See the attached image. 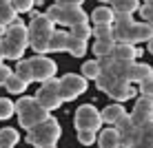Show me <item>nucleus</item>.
<instances>
[{
	"mask_svg": "<svg viewBox=\"0 0 153 148\" xmlns=\"http://www.w3.org/2000/svg\"><path fill=\"white\" fill-rule=\"evenodd\" d=\"M76 128L78 130H93V133H100L102 130V113L93 106V104H82L80 108L76 110Z\"/></svg>",
	"mask_w": 153,
	"mask_h": 148,
	"instance_id": "20e7f679",
	"label": "nucleus"
},
{
	"mask_svg": "<svg viewBox=\"0 0 153 148\" xmlns=\"http://www.w3.org/2000/svg\"><path fill=\"white\" fill-rule=\"evenodd\" d=\"M98 146H100V148H122L118 128H102V130H100V135H98Z\"/></svg>",
	"mask_w": 153,
	"mask_h": 148,
	"instance_id": "f8f14e48",
	"label": "nucleus"
},
{
	"mask_svg": "<svg viewBox=\"0 0 153 148\" xmlns=\"http://www.w3.org/2000/svg\"><path fill=\"white\" fill-rule=\"evenodd\" d=\"M93 35L98 38H113V24H98L96 29H93Z\"/></svg>",
	"mask_w": 153,
	"mask_h": 148,
	"instance_id": "2f4dec72",
	"label": "nucleus"
},
{
	"mask_svg": "<svg viewBox=\"0 0 153 148\" xmlns=\"http://www.w3.org/2000/svg\"><path fill=\"white\" fill-rule=\"evenodd\" d=\"M27 86H29V84L25 82L22 77H18L16 73L7 80V84H4V88H7V91L11 93V95H20V93H25V88H27Z\"/></svg>",
	"mask_w": 153,
	"mask_h": 148,
	"instance_id": "393cba45",
	"label": "nucleus"
},
{
	"mask_svg": "<svg viewBox=\"0 0 153 148\" xmlns=\"http://www.w3.org/2000/svg\"><path fill=\"white\" fill-rule=\"evenodd\" d=\"M16 113V102L9 97H0V119H9Z\"/></svg>",
	"mask_w": 153,
	"mask_h": 148,
	"instance_id": "bb28decb",
	"label": "nucleus"
},
{
	"mask_svg": "<svg viewBox=\"0 0 153 148\" xmlns=\"http://www.w3.org/2000/svg\"><path fill=\"white\" fill-rule=\"evenodd\" d=\"M2 49H4V57H7V60H22L27 44L13 42V40H9V38H4V35H2Z\"/></svg>",
	"mask_w": 153,
	"mask_h": 148,
	"instance_id": "4468645a",
	"label": "nucleus"
},
{
	"mask_svg": "<svg viewBox=\"0 0 153 148\" xmlns=\"http://www.w3.org/2000/svg\"><path fill=\"white\" fill-rule=\"evenodd\" d=\"M36 102L47 110H56L65 99L60 97V80H49L40 84V88L36 91Z\"/></svg>",
	"mask_w": 153,
	"mask_h": 148,
	"instance_id": "39448f33",
	"label": "nucleus"
},
{
	"mask_svg": "<svg viewBox=\"0 0 153 148\" xmlns=\"http://www.w3.org/2000/svg\"><path fill=\"white\" fill-rule=\"evenodd\" d=\"M69 33L76 35V38H80V40H89V38L93 35V29L89 27L87 22H82V24H76V27H71Z\"/></svg>",
	"mask_w": 153,
	"mask_h": 148,
	"instance_id": "c85d7f7f",
	"label": "nucleus"
},
{
	"mask_svg": "<svg viewBox=\"0 0 153 148\" xmlns=\"http://www.w3.org/2000/svg\"><path fill=\"white\" fill-rule=\"evenodd\" d=\"M149 77H153V68L149 64H142V62H138L135 64L133 62V71H131V84H142V82H146Z\"/></svg>",
	"mask_w": 153,
	"mask_h": 148,
	"instance_id": "a211bd4d",
	"label": "nucleus"
},
{
	"mask_svg": "<svg viewBox=\"0 0 153 148\" xmlns=\"http://www.w3.org/2000/svg\"><path fill=\"white\" fill-rule=\"evenodd\" d=\"M113 9L115 11H122V13H133L140 9V2L138 0H113Z\"/></svg>",
	"mask_w": 153,
	"mask_h": 148,
	"instance_id": "a878e982",
	"label": "nucleus"
},
{
	"mask_svg": "<svg viewBox=\"0 0 153 148\" xmlns=\"http://www.w3.org/2000/svg\"><path fill=\"white\" fill-rule=\"evenodd\" d=\"M133 148H153V139H151L149 135H144V133H142L140 141H138V144H135Z\"/></svg>",
	"mask_w": 153,
	"mask_h": 148,
	"instance_id": "58836bf2",
	"label": "nucleus"
},
{
	"mask_svg": "<svg viewBox=\"0 0 153 148\" xmlns=\"http://www.w3.org/2000/svg\"><path fill=\"white\" fill-rule=\"evenodd\" d=\"M47 119H49V110H47L45 106H40L38 102H36L33 106H29L27 110H22V113L18 115L20 126H22V128H27V130L36 128L38 124H42V121H47Z\"/></svg>",
	"mask_w": 153,
	"mask_h": 148,
	"instance_id": "6e6552de",
	"label": "nucleus"
},
{
	"mask_svg": "<svg viewBox=\"0 0 153 148\" xmlns=\"http://www.w3.org/2000/svg\"><path fill=\"white\" fill-rule=\"evenodd\" d=\"M84 0H56V4H62V7H82Z\"/></svg>",
	"mask_w": 153,
	"mask_h": 148,
	"instance_id": "ea45409f",
	"label": "nucleus"
},
{
	"mask_svg": "<svg viewBox=\"0 0 153 148\" xmlns=\"http://www.w3.org/2000/svg\"><path fill=\"white\" fill-rule=\"evenodd\" d=\"M11 75H13L11 68H9L7 64H2V62H0V86H4V84H7V80H9Z\"/></svg>",
	"mask_w": 153,
	"mask_h": 148,
	"instance_id": "e433bc0d",
	"label": "nucleus"
},
{
	"mask_svg": "<svg viewBox=\"0 0 153 148\" xmlns=\"http://www.w3.org/2000/svg\"><path fill=\"white\" fill-rule=\"evenodd\" d=\"M131 119H133V124L138 126V128H144V126H149L151 121H153V115L142 113V110H135V108H133V113H131Z\"/></svg>",
	"mask_w": 153,
	"mask_h": 148,
	"instance_id": "cd10ccee",
	"label": "nucleus"
},
{
	"mask_svg": "<svg viewBox=\"0 0 153 148\" xmlns=\"http://www.w3.org/2000/svg\"><path fill=\"white\" fill-rule=\"evenodd\" d=\"M131 71H133V62H124V60H115L111 64V75L120 77V80H129L131 82Z\"/></svg>",
	"mask_w": 153,
	"mask_h": 148,
	"instance_id": "6ab92c4d",
	"label": "nucleus"
},
{
	"mask_svg": "<svg viewBox=\"0 0 153 148\" xmlns=\"http://www.w3.org/2000/svg\"><path fill=\"white\" fill-rule=\"evenodd\" d=\"M146 2H153V0H146Z\"/></svg>",
	"mask_w": 153,
	"mask_h": 148,
	"instance_id": "de8ad7c7",
	"label": "nucleus"
},
{
	"mask_svg": "<svg viewBox=\"0 0 153 148\" xmlns=\"http://www.w3.org/2000/svg\"><path fill=\"white\" fill-rule=\"evenodd\" d=\"M47 15L53 20L56 24L62 27H76V24L87 22V13L80 7H62V4H51L47 9Z\"/></svg>",
	"mask_w": 153,
	"mask_h": 148,
	"instance_id": "7ed1b4c3",
	"label": "nucleus"
},
{
	"mask_svg": "<svg viewBox=\"0 0 153 148\" xmlns=\"http://www.w3.org/2000/svg\"><path fill=\"white\" fill-rule=\"evenodd\" d=\"M53 20L47 13H36L29 22V33H53Z\"/></svg>",
	"mask_w": 153,
	"mask_h": 148,
	"instance_id": "9d476101",
	"label": "nucleus"
},
{
	"mask_svg": "<svg viewBox=\"0 0 153 148\" xmlns=\"http://www.w3.org/2000/svg\"><path fill=\"white\" fill-rule=\"evenodd\" d=\"M2 35H4V27H0V38H2Z\"/></svg>",
	"mask_w": 153,
	"mask_h": 148,
	"instance_id": "c03bdc74",
	"label": "nucleus"
},
{
	"mask_svg": "<svg viewBox=\"0 0 153 148\" xmlns=\"http://www.w3.org/2000/svg\"><path fill=\"white\" fill-rule=\"evenodd\" d=\"M47 148H58V146H47Z\"/></svg>",
	"mask_w": 153,
	"mask_h": 148,
	"instance_id": "49530a36",
	"label": "nucleus"
},
{
	"mask_svg": "<svg viewBox=\"0 0 153 148\" xmlns=\"http://www.w3.org/2000/svg\"><path fill=\"white\" fill-rule=\"evenodd\" d=\"M140 93L146 95V97H153V77H149L146 82L140 84Z\"/></svg>",
	"mask_w": 153,
	"mask_h": 148,
	"instance_id": "4c0bfd02",
	"label": "nucleus"
},
{
	"mask_svg": "<svg viewBox=\"0 0 153 148\" xmlns=\"http://www.w3.org/2000/svg\"><path fill=\"white\" fill-rule=\"evenodd\" d=\"M33 2H36V0H11L13 9H16L18 13H27V11H31V9H33Z\"/></svg>",
	"mask_w": 153,
	"mask_h": 148,
	"instance_id": "473e14b6",
	"label": "nucleus"
},
{
	"mask_svg": "<svg viewBox=\"0 0 153 148\" xmlns=\"http://www.w3.org/2000/svg\"><path fill=\"white\" fill-rule=\"evenodd\" d=\"M16 9H13V4L11 2H4V4H0V27H4L7 29L9 24H13L16 22Z\"/></svg>",
	"mask_w": 153,
	"mask_h": 148,
	"instance_id": "412c9836",
	"label": "nucleus"
},
{
	"mask_svg": "<svg viewBox=\"0 0 153 148\" xmlns=\"http://www.w3.org/2000/svg\"><path fill=\"white\" fill-rule=\"evenodd\" d=\"M67 51H69L73 57H82L87 53V40H80V38H76V35L69 33V49Z\"/></svg>",
	"mask_w": 153,
	"mask_h": 148,
	"instance_id": "b1692460",
	"label": "nucleus"
},
{
	"mask_svg": "<svg viewBox=\"0 0 153 148\" xmlns=\"http://www.w3.org/2000/svg\"><path fill=\"white\" fill-rule=\"evenodd\" d=\"M91 20L93 24H113L115 22V9L113 7H107V4H100L98 9H93L91 13Z\"/></svg>",
	"mask_w": 153,
	"mask_h": 148,
	"instance_id": "ddd939ff",
	"label": "nucleus"
},
{
	"mask_svg": "<svg viewBox=\"0 0 153 148\" xmlns=\"http://www.w3.org/2000/svg\"><path fill=\"white\" fill-rule=\"evenodd\" d=\"M67 49H69V33L67 31H53L49 53H58V51H67Z\"/></svg>",
	"mask_w": 153,
	"mask_h": 148,
	"instance_id": "f3484780",
	"label": "nucleus"
},
{
	"mask_svg": "<svg viewBox=\"0 0 153 148\" xmlns=\"http://www.w3.org/2000/svg\"><path fill=\"white\" fill-rule=\"evenodd\" d=\"M16 75L22 77L27 84L33 82V66H31V57H27V60H20L18 66H16Z\"/></svg>",
	"mask_w": 153,
	"mask_h": 148,
	"instance_id": "4be33fe9",
	"label": "nucleus"
},
{
	"mask_svg": "<svg viewBox=\"0 0 153 148\" xmlns=\"http://www.w3.org/2000/svg\"><path fill=\"white\" fill-rule=\"evenodd\" d=\"M78 141L82 146H91L96 141V133L93 130H78Z\"/></svg>",
	"mask_w": 153,
	"mask_h": 148,
	"instance_id": "72a5a7b5",
	"label": "nucleus"
},
{
	"mask_svg": "<svg viewBox=\"0 0 153 148\" xmlns=\"http://www.w3.org/2000/svg\"><path fill=\"white\" fill-rule=\"evenodd\" d=\"M33 104H36V95H33V97H31V95H25V97H20L18 99V102H16V113H22V110H27L29 106H33Z\"/></svg>",
	"mask_w": 153,
	"mask_h": 148,
	"instance_id": "7c9ffc66",
	"label": "nucleus"
},
{
	"mask_svg": "<svg viewBox=\"0 0 153 148\" xmlns=\"http://www.w3.org/2000/svg\"><path fill=\"white\" fill-rule=\"evenodd\" d=\"M96 86L102 93H107L109 97L118 99V102H124V99H129V97L135 95V88L131 86L129 80H120V77L111 75V73H102L96 80Z\"/></svg>",
	"mask_w": 153,
	"mask_h": 148,
	"instance_id": "f257e3e1",
	"label": "nucleus"
},
{
	"mask_svg": "<svg viewBox=\"0 0 153 148\" xmlns=\"http://www.w3.org/2000/svg\"><path fill=\"white\" fill-rule=\"evenodd\" d=\"M100 2H113V0H100Z\"/></svg>",
	"mask_w": 153,
	"mask_h": 148,
	"instance_id": "a18cd8bd",
	"label": "nucleus"
},
{
	"mask_svg": "<svg viewBox=\"0 0 153 148\" xmlns=\"http://www.w3.org/2000/svg\"><path fill=\"white\" fill-rule=\"evenodd\" d=\"M133 13H122V11H115V22L113 24H133Z\"/></svg>",
	"mask_w": 153,
	"mask_h": 148,
	"instance_id": "c9c22d12",
	"label": "nucleus"
},
{
	"mask_svg": "<svg viewBox=\"0 0 153 148\" xmlns=\"http://www.w3.org/2000/svg\"><path fill=\"white\" fill-rule=\"evenodd\" d=\"M4 38H9V40H13V42H20V44H27L29 46V24L16 20L13 24H9V27L4 29Z\"/></svg>",
	"mask_w": 153,
	"mask_h": 148,
	"instance_id": "1a4fd4ad",
	"label": "nucleus"
},
{
	"mask_svg": "<svg viewBox=\"0 0 153 148\" xmlns=\"http://www.w3.org/2000/svg\"><path fill=\"white\" fill-rule=\"evenodd\" d=\"M140 13H142V18H144V22L153 24V2H144L140 7Z\"/></svg>",
	"mask_w": 153,
	"mask_h": 148,
	"instance_id": "f704fd0d",
	"label": "nucleus"
},
{
	"mask_svg": "<svg viewBox=\"0 0 153 148\" xmlns=\"http://www.w3.org/2000/svg\"><path fill=\"white\" fill-rule=\"evenodd\" d=\"M124 115H126V110L122 108V104H109V106L102 108V119L109 121V124H113V126L118 124Z\"/></svg>",
	"mask_w": 153,
	"mask_h": 148,
	"instance_id": "dca6fc26",
	"label": "nucleus"
},
{
	"mask_svg": "<svg viewBox=\"0 0 153 148\" xmlns=\"http://www.w3.org/2000/svg\"><path fill=\"white\" fill-rule=\"evenodd\" d=\"M140 51L135 44H131V42H115V49H113V57L115 60H124V62H133L138 60Z\"/></svg>",
	"mask_w": 153,
	"mask_h": 148,
	"instance_id": "9b49d317",
	"label": "nucleus"
},
{
	"mask_svg": "<svg viewBox=\"0 0 153 148\" xmlns=\"http://www.w3.org/2000/svg\"><path fill=\"white\" fill-rule=\"evenodd\" d=\"M4 60V49H2V38H0V62Z\"/></svg>",
	"mask_w": 153,
	"mask_h": 148,
	"instance_id": "79ce46f5",
	"label": "nucleus"
},
{
	"mask_svg": "<svg viewBox=\"0 0 153 148\" xmlns=\"http://www.w3.org/2000/svg\"><path fill=\"white\" fill-rule=\"evenodd\" d=\"M113 49H115V38H98L93 44V53L98 55V60L113 55Z\"/></svg>",
	"mask_w": 153,
	"mask_h": 148,
	"instance_id": "2eb2a0df",
	"label": "nucleus"
},
{
	"mask_svg": "<svg viewBox=\"0 0 153 148\" xmlns=\"http://www.w3.org/2000/svg\"><path fill=\"white\" fill-rule=\"evenodd\" d=\"M87 91V77L78 75V73H67L60 77V97L65 102H71L78 95H82Z\"/></svg>",
	"mask_w": 153,
	"mask_h": 148,
	"instance_id": "423d86ee",
	"label": "nucleus"
},
{
	"mask_svg": "<svg viewBox=\"0 0 153 148\" xmlns=\"http://www.w3.org/2000/svg\"><path fill=\"white\" fill-rule=\"evenodd\" d=\"M135 110H142V113H149L153 115V97H146V95H142L138 97V102H135Z\"/></svg>",
	"mask_w": 153,
	"mask_h": 148,
	"instance_id": "c756f323",
	"label": "nucleus"
},
{
	"mask_svg": "<svg viewBox=\"0 0 153 148\" xmlns=\"http://www.w3.org/2000/svg\"><path fill=\"white\" fill-rule=\"evenodd\" d=\"M149 53H153V40L149 42Z\"/></svg>",
	"mask_w": 153,
	"mask_h": 148,
	"instance_id": "37998d69",
	"label": "nucleus"
},
{
	"mask_svg": "<svg viewBox=\"0 0 153 148\" xmlns=\"http://www.w3.org/2000/svg\"><path fill=\"white\" fill-rule=\"evenodd\" d=\"M142 133H144V135H149L151 139H153V121H151L149 126H144V128H142Z\"/></svg>",
	"mask_w": 153,
	"mask_h": 148,
	"instance_id": "a19ab883",
	"label": "nucleus"
},
{
	"mask_svg": "<svg viewBox=\"0 0 153 148\" xmlns=\"http://www.w3.org/2000/svg\"><path fill=\"white\" fill-rule=\"evenodd\" d=\"M58 137H60V124L53 117H49L47 121H42V124H38L36 128L29 130L27 144L36 146V148H47V146H56Z\"/></svg>",
	"mask_w": 153,
	"mask_h": 148,
	"instance_id": "f03ea898",
	"label": "nucleus"
},
{
	"mask_svg": "<svg viewBox=\"0 0 153 148\" xmlns=\"http://www.w3.org/2000/svg\"><path fill=\"white\" fill-rule=\"evenodd\" d=\"M31 66H33V82H40V84L53 80V75L58 71L56 62L51 60V57H45V55L31 57Z\"/></svg>",
	"mask_w": 153,
	"mask_h": 148,
	"instance_id": "0eeeda50",
	"label": "nucleus"
},
{
	"mask_svg": "<svg viewBox=\"0 0 153 148\" xmlns=\"http://www.w3.org/2000/svg\"><path fill=\"white\" fill-rule=\"evenodd\" d=\"M82 75L87 80H98L102 75V66H100V60H87L82 62Z\"/></svg>",
	"mask_w": 153,
	"mask_h": 148,
	"instance_id": "aec40b11",
	"label": "nucleus"
},
{
	"mask_svg": "<svg viewBox=\"0 0 153 148\" xmlns=\"http://www.w3.org/2000/svg\"><path fill=\"white\" fill-rule=\"evenodd\" d=\"M18 130L16 128H2L0 130V148H13L18 144Z\"/></svg>",
	"mask_w": 153,
	"mask_h": 148,
	"instance_id": "5701e85b",
	"label": "nucleus"
}]
</instances>
